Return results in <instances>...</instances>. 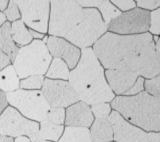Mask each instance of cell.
Masks as SVG:
<instances>
[{
    "mask_svg": "<svg viewBox=\"0 0 160 142\" xmlns=\"http://www.w3.org/2000/svg\"><path fill=\"white\" fill-rule=\"evenodd\" d=\"M103 68L152 79L160 74L156 42L150 33L123 36L107 32L93 45Z\"/></svg>",
    "mask_w": 160,
    "mask_h": 142,
    "instance_id": "1",
    "label": "cell"
},
{
    "mask_svg": "<svg viewBox=\"0 0 160 142\" xmlns=\"http://www.w3.org/2000/svg\"><path fill=\"white\" fill-rule=\"evenodd\" d=\"M68 80L80 100L88 105L109 103L115 97L107 82L104 68L91 47L81 50V58L70 72Z\"/></svg>",
    "mask_w": 160,
    "mask_h": 142,
    "instance_id": "2",
    "label": "cell"
},
{
    "mask_svg": "<svg viewBox=\"0 0 160 142\" xmlns=\"http://www.w3.org/2000/svg\"><path fill=\"white\" fill-rule=\"evenodd\" d=\"M111 106L145 131H160V101L145 91L133 96H117Z\"/></svg>",
    "mask_w": 160,
    "mask_h": 142,
    "instance_id": "3",
    "label": "cell"
},
{
    "mask_svg": "<svg viewBox=\"0 0 160 142\" xmlns=\"http://www.w3.org/2000/svg\"><path fill=\"white\" fill-rule=\"evenodd\" d=\"M87 8L77 1H51L48 32L68 40L86 17Z\"/></svg>",
    "mask_w": 160,
    "mask_h": 142,
    "instance_id": "4",
    "label": "cell"
},
{
    "mask_svg": "<svg viewBox=\"0 0 160 142\" xmlns=\"http://www.w3.org/2000/svg\"><path fill=\"white\" fill-rule=\"evenodd\" d=\"M52 57L45 42L42 40H34L30 44L19 50L12 64L20 79L30 75L46 74Z\"/></svg>",
    "mask_w": 160,
    "mask_h": 142,
    "instance_id": "5",
    "label": "cell"
},
{
    "mask_svg": "<svg viewBox=\"0 0 160 142\" xmlns=\"http://www.w3.org/2000/svg\"><path fill=\"white\" fill-rule=\"evenodd\" d=\"M6 96L9 106L28 119L38 123L46 119L51 107L41 90L18 89Z\"/></svg>",
    "mask_w": 160,
    "mask_h": 142,
    "instance_id": "6",
    "label": "cell"
},
{
    "mask_svg": "<svg viewBox=\"0 0 160 142\" xmlns=\"http://www.w3.org/2000/svg\"><path fill=\"white\" fill-rule=\"evenodd\" d=\"M39 128L38 122L28 119L10 106L0 115V135L13 139L24 135L39 141Z\"/></svg>",
    "mask_w": 160,
    "mask_h": 142,
    "instance_id": "7",
    "label": "cell"
},
{
    "mask_svg": "<svg viewBox=\"0 0 160 142\" xmlns=\"http://www.w3.org/2000/svg\"><path fill=\"white\" fill-rule=\"evenodd\" d=\"M107 31V26L98 9L87 8L85 18L67 41L82 50L88 48L95 44Z\"/></svg>",
    "mask_w": 160,
    "mask_h": 142,
    "instance_id": "8",
    "label": "cell"
},
{
    "mask_svg": "<svg viewBox=\"0 0 160 142\" xmlns=\"http://www.w3.org/2000/svg\"><path fill=\"white\" fill-rule=\"evenodd\" d=\"M151 26V13L139 7L121 13L107 25V30L118 35L129 36L148 33Z\"/></svg>",
    "mask_w": 160,
    "mask_h": 142,
    "instance_id": "9",
    "label": "cell"
},
{
    "mask_svg": "<svg viewBox=\"0 0 160 142\" xmlns=\"http://www.w3.org/2000/svg\"><path fill=\"white\" fill-rule=\"evenodd\" d=\"M21 20L32 30L42 34L48 33L50 13V1H16Z\"/></svg>",
    "mask_w": 160,
    "mask_h": 142,
    "instance_id": "10",
    "label": "cell"
},
{
    "mask_svg": "<svg viewBox=\"0 0 160 142\" xmlns=\"http://www.w3.org/2000/svg\"><path fill=\"white\" fill-rule=\"evenodd\" d=\"M41 91L51 107L65 109L80 101L68 81L45 78Z\"/></svg>",
    "mask_w": 160,
    "mask_h": 142,
    "instance_id": "11",
    "label": "cell"
},
{
    "mask_svg": "<svg viewBox=\"0 0 160 142\" xmlns=\"http://www.w3.org/2000/svg\"><path fill=\"white\" fill-rule=\"evenodd\" d=\"M116 142H149L146 131L127 121L119 112L112 111L108 118Z\"/></svg>",
    "mask_w": 160,
    "mask_h": 142,
    "instance_id": "12",
    "label": "cell"
},
{
    "mask_svg": "<svg viewBox=\"0 0 160 142\" xmlns=\"http://www.w3.org/2000/svg\"><path fill=\"white\" fill-rule=\"evenodd\" d=\"M46 44L51 56L64 61L70 69H73L81 58V51L78 47L62 37L50 36Z\"/></svg>",
    "mask_w": 160,
    "mask_h": 142,
    "instance_id": "13",
    "label": "cell"
},
{
    "mask_svg": "<svg viewBox=\"0 0 160 142\" xmlns=\"http://www.w3.org/2000/svg\"><path fill=\"white\" fill-rule=\"evenodd\" d=\"M94 121L91 107L79 101L66 109L64 124L66 126L90 127Z\"/></svg>",
    "mask_w": 160,
    "mask_h": 142,
    "instance_id": "14",
    "label": "cell"
},
{
    "mask_svg": "<svg viewBox=\"0 0 160 142\" xmlns=\"http://www.w3.org/2000/svg\"><path fill=\"white\" fill-rule=\"evenodd\" d=\"M105 74L111 90L119 96H123L132 88L139 77L133 73L116 69H107Z\"/></svg>",
    "mask_w": 160,
    "mask_h": 142,
    "instance_id": "15",
    "label": "cell"
},
{
    "mask_svg": "<svg viewBox=\"0 0 160 142\" xmlns=\"http://www.w3.org/2000/svg\"><path fill=\"white\" fill-rule=\"evenodd\" d=\"M83 8H98L100 11L103 21L107 26L115 18L121 14V12L117 9L110 1H101V0H94V1H77Z\"/></svg>",
    "mask_w": 160,
    "mask_h": 142,
    "instance_id": "16",
    "label": "cell"
},
{
    "mask_svg": "<svg viewBox=\"0 0 160 142\" xmlns=\"http://www.w3.org/2000/svg\"><path fill=\"white\" fill-rule=\"evenodd\" d=\"M0 50L10 59L12 64L20 50L12 37L11 23L9 21H6L0 27Z\"/></svg>",
    "mask_w": 160,
    "mask_h": 142,
    "instance_id": "17",
    "label": "cell"
},
{
    "mask_svg": "<svg viewBox=\"0 0 160 142\" xmlns=\"http://www.w3.org/2000/svg\"><path fill=\"white\" fill-rule=\"evenodd\" d=\"M92 142H111L113 140V130L108 119L94 120L90 129Z\"/></svg>",
    "mask_w": 160,
    "mask_h": 142,
    "instance_id": "18",
    "label": "cell"
},
{
    "mask_svg": "<svg viewBox=\"0 0 160 142\" xmlns=\"http://www.w3.org/2000/svg\"><path fill=\"white\" fill-rule=\"evenodd\" d=\"M20 79L12 64L0 71V90L6 93L20 89Z\"/></svg>",
    "mask_w": 160,
    "mask_h": 142,
    "instance_id": "19",
    "label": "cell"
},
{
    "mask_svg": "<svg viewBox=\"0 0 160 142\" xmlns=\"http://www.w3.org/2000/svg\"><path fill=\"white\" fill-rule=\"evenodd\" d=\"M40 124L38 137L39 140L58 142L62 135L64 130L63 125H57L47 120H44Z\"/></svg>",
    "mask_w": 160,
    "mask_h": 142,
    "instance_id": "20",
    "label": "cell"
},
{
    "mask_svg": "<svg viewBox=\"0 0 160 142\" xmlns=\"http://www.w3.org/2000/svg\"><path fill=\"white\" fill-rule=\"evenodd\" d=\"M58 142H92L90 130L87 127L66 126Z\"/></svg>",
    "mask_w": 160,
    "mask_h": 142,
    "instance_id": "21",
    "label": "cell"
},
{
    "mask_svg": "<svg viewBox=\"0 0 160 142\" xmlns=\"http://www.w3.org/2000/svg\"><path fill=\"white\" fill-rule=\"evenodd\" d=\"M11 32L14 41L20 48L30 44L34 40L30 29L21 20L11 23Z\"/></svg>",
    "mask_w": 160,
    "mask_h": 142,
    "instance_id": "22",
    "label": "cell"
},
{
    "mask_svg": "<svg viewBox=\"0 0 160 142\" xmlns=\"http://www.w3.org/2000/svg\"><path fill=\"white\" fill-rule=\"evenodd\" d=\"M45 75L48 79L67 81L70 75V69L64 61L59 58H54Z\"/></svg>",
    "mask_w": 160,
    "mask_h": 142,
    "instance_id": "23",
    "label": "cell"
},
{
    "mask_svg": "<svg viewBox=\"0 0 160 142\" xmlns=\"http://www.w3.org/2000/svg\"><path fill=\"white\" fill-rule=\"evenodd\" d=\"M45 80L44 75H34L20 79V89L26 90H41Z\"/></svg>",
    "mask_w": 160,
    "mask_h": 142,
    "instance_id": "24",
    "label": "cell"
},
{
    "mask_svg": "<svg viewBox=\"0 0 160 142\" xmlns=\"http://www.w3.org/2000/svg\"><path fill=\"white\" fill-rule=\"evenodd\" d=\"M111 108L112 107L109 103L94 104L91 107L94 117L98 120L108 119L112 111Z\"/></svg>",
    "mask_w": 160,
    "mask_h": 142,
    "instance_id": "25",
    "label": "cell"
},
{
    "mask_svg": "<svg viewBox=\"0 0 160 142\" xmlns=\"http://www.w3.org/2000/svg\"><path fill=\"white\" fill-rule=\"evenodd\" d=\"M66 110L60 107H50L46 115V120L54 124L63 125L65 122Z\"/></svg>",
    "mask_w": 160,
    "mask_h": 142,
    "instance_id": "26",
    "label": "cell"
},
{
    "mask_svg": "<svg viewBox=\"0 0 160 142\" xmlns=\"http://www.w3.org/2000/svg\"><path fill=\"white\" fill-rule=\"evenodd\" d=\"M145 92L151 94L160 101V74L145 81Z\"/></svg>",
    "mask_w": 160,
    "mask_h": 142,
    "instance_id": "27",
    "label": "cell"
},
{
    "mask_svg": "<svg viewBox=\"0 0 160 142\" xmlns=\"http://www.w3.org/2000/svg\"><path fill=\"white\" fill-rule=\"evenodd\" d=\"M2 13L6 16L7 21L12 23L21 20V14L16 1H13V0L9 1L7 8Z\"/></svg>",
    "mask_w": 160,
    "mask_h": 142,
    "instance_id": "28",
    "label": "cell"
},
{
    "mask_svg": "<svg viewBox=\"0 0 160 142\" xmlns=\"http://www.w3.org/2000/svg\"><path fill=\"white\" fill-rule=\"evenodd\" d=\"M149 31L154 35L160 36V7L151 13V26Z\"/></svg>",
    "mask_w": 160,
    "mask_h": 142,
    "instance_id": "29",
    "label": "cell"
},
{
    "mask_svg": "<svg viewBox=\"0 0 160 142\" xmlns=\"http://www.w3.org/2000/svg\"><path fill=\"white\" fill-rule=\"evenodd\" d=\"M145 79L143 77L139 76L137 81L135 83V84L133 86V87L131 88L123 96H135L141 92H142L144 91L145 87H144V84H145Z\"/></svg>",
    "mask_w": 160,
    "mask_h": 142,
    "instance_id": "30",
    "label": "cell"
},
{
    "mask_svg": "<svg viewBox=\"0 0 160 142\" xmlns=\"http://www.w3.org/2000/svg\"><path fill=\"white\" fill-rule=\"evenodd\" d=\"M136 4L139 8L144 10H154L160 7V0H152V1H137Z\"/></svg>",
    "mask_w": 160,
    "mask_h": 142,
    "instance_id": "31",
    "label": "cell"
},
{
    "mask_svg": "<svg viewBox=\"0 0 160 142\" xmlns=\"http://www.w3.org/2000/svg\"><path fill=\"white\" fill-rule=\"evenodd\" d=\"M111 3L119 10L123 12H128L136 7V2L134 1H111Z\"/></svg>",
    "mask_w": 160,
    "mask_h": 142,
    "instance_id": "32",
    "label": "cell"
},
{
    "mask_svg": "<svg viewBox=\"0 0 160 142\" xmlns=\"http://www.w3.org/2000/svg\"><path fill=\"white\" fill-rule=\"evenodd\" d=\"M9 103L6 93L3 91L0 90V115L3 112V111L9 106Z\"/></svg>",
    "mask_w": 160,
    "mask_h": 142,
    "instance_id": "33",
    "label": "cell"
},
{
    "mask_svg": "<svg viewBox=\"0 0 160 142\" xmlns=\"http://www.w3.org/2000/svg\"><path fill=\"white\" fill-rule=\"evenodd\" d=\"M10 64H12L10 59L0 50V71Z\"/></svg>",
    "mask_w": 160,
    "mask_h": 142,
    "instance_id": "34",
    "label": "cell"
},
{
    "mask_svg": "<svg viewBox=\"0 0 160 142\" xmlns=\"http://www.w3.org/2000/svg\"><path fill=\"white\" fill-rule=\"evenodd\" d=\"M148 134L149 142H160V131L149 132Z\"/></svg>",
    "mask_w": 160,
    "mask_h": 142,
    "instance_id": "35",
    "label": "cell"
},
{
    "mask_svg": "<svg viewBox=\"0 0 160 142\" xmlns=\"http://www.w3.org/2000/svg\"><path fill=\"white\" fill-rule=\"evenodd\" d=\"M155 42H156V52L157 60L160 68V37H159L158 40Z\"/></svg>",
    "mask_w": 160,
    "mask_h": 142,
    "instance_id": "36",
    "label": "cell"
},
{
    "mask_svg": "<svg viewBox=\"0 0 160 142\" xmlns=\"http://www.w3.org/2000/svg\"><path fill=\"white\" fill-rule=\"evenodd\" d=\"M30 31L31 36L34 40H43L44 37H45L44 34H40V33L34 30H32L31 29H30Z\"/></svg>",
    "mask_w": 160,
    "mask_h": 142,
    "instance_id": "37",
    "label": "cell"
},
{
    "mask_svg": "<svg viewBox=\"0 0 160 142\" xmlns=\"http://www.w3.org/2000/svg\"><path fill=\"white\" fill-rule=\"evenodd\" d=\"M13 142H32V140L28 137L23 135L14 138Z\"/></svg>",
    "mask_w": 160,
    "mask_h": 142,
    "instance_id": "38",
    "label": "cell"
},
{
    "mask_svg": "<svg viewBox=\"0 0 160 142\" xmlns=\"http://www.w3.org/2000/svg\"><path fill=\"white\" fill-rule=\"evenodd\" d=\"M9 3V1L8 0H0V12H3L6 10Z\"/></svg>",
    "mask_w": 160,
    "mask_h": 142,
    "instance_id": "39",
    "label": "cell"
},
{
    "mask_svg": "<svg viewBox=\"0 0 160 142\" xmlns=\"http://www.w3.org/2000/svg\"><path fill=\"white\" fill-rule=\"evenodd\" d=\"M14 139L9 137L0 135V142H13Z\"/></svg>",
    "mask_w": 160,
    "mask_h": 142,
    "instance_id": "40",
    "label": "cell"
},
{
    "mask_svg": "<svg viewBox=\"0 0 160 142\" xmlns=\"http://www.w3.org/2000/svg\"><path fill=\"white\" fill-rule=\"evenodd\" d=\"M6 21H7L6 16H4V14L2 12H0V27H1Z\"/></svg>",
    "mask_w": 160,
    "mask_h": 142,
    "instance_id": "41",
    "label": "cell"
},
{
    "mask_svg": "<svg viewBox=\"0 0 160 142\" xmlns=\"http://www.w3.org/2000/svg\"><path fill=\"white\" fill-rule=\"evenodd\" d=\"M38 142H54V141H46V140H40Z\"/></svg>",
    "mask_w": 160,
    "mask_h": 142,
    "instance_id": "42",
    "label": "cell"
},
{
    "mask_svg": "<svg viewBox=\"0 0 160 142\" xmlns=\"http://www.w3.org/2000/svg\"><path fill=\"white\" fill-rule=\"evenodd\" d=\"M32 142H38V141H32Z\"/></svg>",
    "mask_w": 160,
    "mask_h": 142,
    "instance_id": "43",
    "label": "cell"
}]
</instances>
